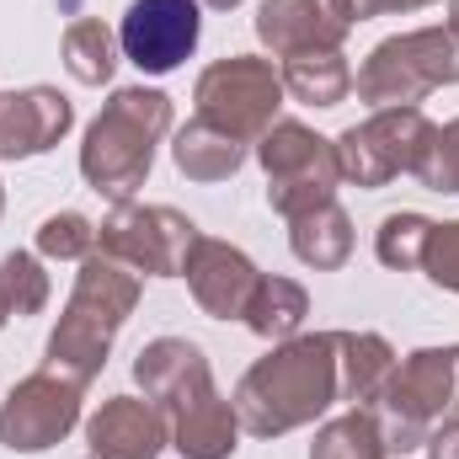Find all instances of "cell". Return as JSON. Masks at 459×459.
<instances>
[{
	"instance_id": "cell-13",
	"label": "cell",
	"mask_w": 459,
	"mask_h": 459,
	"mask_svg": "<svg viewBox=\"0 0 459 459\" xmlns=\"http://www.w3.org/2000/svg\"><path fill=\"white\" fill-rule=\"evenodd\" d=\"M182 278H187L198 310L214 316V321H240L246 305H251V294H256V283H262L256 262H251L240 246L214 240V235H198V240H193Z\"/></svg>"
},
{
	"instance_id": "cell-4",
	"label": "cell",
	"mask_w": 459,
	"mask_h": 459,
	"mask_svg": "<svg viewBox=\"0 0 459 459\" xmlns=\"http://www.w3.org/2000/svg\"><path fill=\"white\" fill-rule=\"evenodd\" d=\"M379 433L390 455H411L428 444L438 422L459 417V342L455 347H417L395 363L374 401Z\"/></svg>"
},
{
	"instance_id": "cell-33",
	"label": "cell",
	"mask_w": 459,
	"mask_h": 459,
	"mask_svg": "<svg viewBox=\"0 0 459 459\" xmlns=\"http://www.w3.org/2000/svg\"><path fill=\"white\" fill-rule=\"evenodd\" d=\"M449 32L459 38V0H449Z\"/></svg>"
},
{
	"instance_id": "cell-18",
	"label": "cell",
	"mask_w": 459,
	"mask_h": 459,
	"mask_svg": "<svg viewBox=\"0 0 459 459\" xmlns=\"http://www.w3.org/2000/svg\"><path fill=\"white\" fill-rule=\"evenodd\" d=\"M332 342H337V401L374 406L385 379L395 374V347L379 332H332Z\"/></svg>"
},
{
	"instance_id": "cell-19",
	"label": "cell",
	"mask_w": 459,
	"mask_h": 459,
	"mask_svg": "<svg viewBox=\"0 0 459 459\" xmlns=\"http://www.w3.org/2000/svg\"><path fill=\"white\" fill-rule=\"evenodd\" d=\"M246 155H251V144H240L235 134L214 128L209 117H193V123L177 128V139H171V160H177V171L193 177V182H230V177L246 166Z\"/></svg>"
},
{
	"instance_id": "cell-12",
	"label": "cell",
	"mask_w": 459,
	"mask_h": 459,
	"mask_svg": "<svg viewBox=\"0 0 459 459\" xmlns=\"http://www.w3.org/2000/svg\"><path fill=\"white\" fill-rule=\"evenodd\" d=\"M352 27H358L352 0H262L256 5V38L278 59L342 48Z\"/></svg>"
},
{
	"instance_id": "cell-31",
	"label": "cell",
	"mask_w": 459,
	"mask_h": 459,
	"mask_svg": "<svg viewBox=\"0 0 459 459\" xmlns=\"http://www.w3.org/2000/svg\"><path fill=\"white\" fill-rule=\"evenodd\" d=\"M422 5H438V0H352L358 22H368V16H395V11H422Z\"/></svg>"
},
{
	"instance_id": "cell-22",
	"label": "cell",
	"mask_w": 459,
	"mask_h": 459,
	"mask_svg": "<svg viewBox=\"0 0 459 459\" xmlns=\"http://www.w3.org/2000/svg\"><path fill=\"white\" fill-rule=\"evenodd\" d=\"M305 316H310V294H305L294 278H262L240 321H246L256 337H267V342H289V337H299Z\"/></svg>"
},
{
	"instance_id": "cell-9",
	"label": "cell",
	"mask_w": 459,
	"mask_h": 459,
	"mask_svg": "<svg viewBox=\"0 0 459 459\" xmlns=\"http://www.w3.org/2000/svg\"><path fill=\"white\" fill-rule=\"evenodd\" d=\"M204 230L187 214L166 209V204H113V214L97 225V246L117 256L123 267H134L139 278H182L187 251Z\"/></svg>"
},
{
	"instance_id": "cell-30",
	"label": "cell",
	"mask_w": 459,
	"mask_h": 459,
	"mask_svg": "<svg viewBox=\"0 0 459 459\" xmlns=\"http://www.w3.org/2000/svg\"><path fill=\"white\" fill-rule=\"evenodd\" d=\"M428 459H459V417H449V422H438L433 433H428Z\"/></svg>"
},
{
	"instance_id": "cell-25",
	"label": "cell",
	"mask_w": 459,
	"mask_h": 459,
	"mask_svg": "<svg viewBox=\"0 0 459 459\" xmlns=\"http://www.w3.org/2000/svg\"><path fill=\"white\" fill-rule=\"evenodd\" d=\"M428 240H433V220L428 214H385L379 230H374V256L390 267V273H411L422 267L428 256Z\"/></svg>"
},
{
	"instance_id": "cell-3",
	"label": "cell",
	"mask_w": 459,
	"mask_h": 459,
	"mask_svg": "<svg viewBox=\"0 0 459 459\" xmlns=\"http://www.w3.org/2000/svg\"><path fill=\"white\" fill-rule=\"evenodd\" d=\"M171 134V97L155 91V86H123L113 91V102L91 117L86 128V144H81V177L113 198L128 204L150 166H155V144Z\"/></svg>"
},
{
	"instance_id": "cell-17",
	"label": "cell",
	"mask_w": 459,
	"mask_h": 459,
	"mask_svg": "<svg viewBox=\"0 0 459 459\" xmlns=\"http://www.w3.org/2000/svg\"><path fill=\"white\" fill-rule=\"evenodd\" d=\"M171 422V449L182 459H230L240 449V417H235V401H225L220 390L198 395L193 406H182Z\"/></svg>"
},
{
	"instance_id": "cell-20",
	"label": "cell",
	"mask_w": 459,
	"mask_h": 459,
	"mask_svg": "<svg viewBox=\"0 0 459 459\" xmlns=\"http://www.w3.org/2000/svg\"><path fill=\"white\" fill-rule=\"evenodd\" d=\"M289 246H294V256L305 267L337 273V267H347V256H352V220H347L337 204H321V209L289 220Z\"/></svg>"
},
{
	"instance_id": "cell-29",
	"label": "cell",
	"mask_w": 459,
	"mask_h": 459,
	"mask_svg": "<svg viewBox=\"0 0 459 459\" xmlns=\"http://www.w3.org/2000/svg\"><path fill=\"white\" fill-rule=\"evenodd\" d=\"M422 273H428L438 289L459 294V220H455V225H433L428 256H422Z\"/></svg>"
},
{
	"instance_id": "cell-24",
	"label": "cell",
	"mask_w": 459,
	"mask_h": 459,
	"mask_svg": "<svg viewBox=\"0 0 459 459\" xmlns=\"http://www.w3.org/2000/svg\"><path fill=\"white\" fill-rule=\"evenodd\" d=\"M385 433H379V417L374 406H352L347 417L326 422L310 444V459H385Z\"/></svg>"
},
{
	"instance_id": "cell-32",
	"label": "cell",
	"mask_w": 459,
	"mask_h": 459,
	"mask_svg": "<svg viewBox=\"0 0 459 459\" xmlns=\"http://www.w3.org/2000/svg\"><path fill=\"white\" fill-rule=\"evenodd\" d=\"M198 5H209V11H235L240 0H198Z\"/></svg>"
},
{
	"instance_id": "cell-5",
	"label": "cell",
	"mask_w": 459,
	"mask_h": 459,
	"mask_svg": "<svg viewBox=\"0 0 459 459\" xmlns=\"http://www.w3.org/2000/svg\"><path fill=\"white\" fill-rule=\"evenodd\" d=\"M358 102L379 108H417L438 86H459V38L449 27H417L401 38H385L363 70L352 75Z\"/></svg>"
},
{
	"instance_id": "cell-28",
	"label": "cell",
	"mask_w": 459,
	"mask_h": 459,
	"mask_svg": "<svg viewBox=\"0 0 459 459\" xmlns=\"http://www.w3.org/2000/svg\"><path fill=\"white\" fill-rule=\"evenodd\" d=\"M411 177L422 187H433V193H459V117L433 128V139H428V150H422Z\"/></svg>"
},
{
	"instance_id": "cell-26",
	"label": "cell",
	"mask_w": 459,
	"mask_h": 459,
	"mask_svg": "<svg viewBox=\"0 0 459 459\" xmlns=\"http://www.w3.org/2000/svg\"><path fill=\"white\" fill-rule=\"evenodd\" d=\"M0 294L11 305V316H38L48 305L54 283H48V273L32 251H11V256H0Z\"/></svg>"
},
{
	"instance_id": "cell-27",
	"label": "cell",
	"mask_w": 459,
	"mask_h": 459,
	"mask_svg": "<svg viewBox=\"0 0 459 459\" xmlns=\"http://www.w3.org/2000/svg\"><path fill=\"white\" fill-rule=\"evenodd\" d=\"M91 251H97V225L75 209L48 214L38 225V256H48V262H86Z\"/></svg>"
},
{
	"instance_id": "cell-15",
	"label": "cell",
	"mask_w": 459,
	"mask_h": 459,
	"mask_svg": "<svg viewBox=\"0 0 459 459\" xmlns=\"http://www.w3.org/2000/svg\"><path fill=\"white\" fill-rule=\"evenodd\" d=\"M86 444L91 459H160V449L171 444V422L155 401L113 395L86 417Z\"/></svg>"
},
{
	"instance_id": "cell-1",
	"label": "cell",
	"mask_w": 459,
	"mask_h": 459,
	"mask_svg": "<svg viewBox=\"0 0 459 459\" xmlns=\"http://www.w3.org/2000/svg\"><path fill=\"white\" fill-rule=\"evenodd\" d=\"M337 406V342L332 332L289 337L267 358H256L235 385V417L251 438H283L310 428Z\"/></svg>"
},
{
	"instance_id": "cell-7",
	"label": "cell",
	"mask_w": 459,
	"mask_h": 459,
	"mask_svg": "<svg viewBox=\"0 0 459 459\" xmlns=\"http://www.w3.org/2000/svg\"><path fill=\"white\" fill-rule=\"evenodd\" d=\"M283 70H273L267 59L256 54H230V59H214L198 86H193V102H198V117H209L214 128L235 134L240 144H256L273 123H278V108H283Z\"/></svg>"
},
{
	"instance_id": "cell-23",
	"label": "cell",
	"mask_w": 459,
	"mask_h": 459,
	"mask_svg": "<svg viewBox=\"0 0 459 459\" xmlns=\"http://www.w3.org/2000/svg\"><path fill=\"white\" fill-rule=\"evenodd\" d=\"M117 32L102 16H81L65 27V70L81 81V86H108L117 70Z\"/></svg>"
},
{
	"instance_id": "cell-6",
	"label": "cell",
	"mask_w": 459,
	"mask_h": 459,
	"mask_svg": "<svg viewBox=\"0 0 459 459\" xmlns=\"http://www.w3.org/2000/svg\"><path fill=\"white\" fill-rule=\"evenodd\" d=\"M256 160L267 171V204L283 214V220H299L321 204H337V144L321 139L316 128L294 123V117H278L262 139H256Z\"/></svg>"
},
{
	"instance_id": "cell-8",
	"label": "cell",
	"mask_w": 459,
	"mask_h": 459,
	"mask_svg": "<svg viewBox=\"0 0 459 459\" xmlns=\"http://www.w3.org/2000/svg\"><path fill=\"white\" fill-rule=\"evenodd\" d=\"M433 139V123L422 108H379L374 117L337 134V171L352 187H390L401 171H417L422 150Z\"/></svg>"
},
{
	"instance_id": "cell-21",
	"label": "cell",
	"mask_w": 459,
	"mask_h": 459,
	"mask_svg": "<svg viewBox=\"0 0 459 459\" xmlns=\"http://www.w3.org/2000/svg\"><path fill=\"white\" fill-rule=\"evenodd\" d=\"M283 91L305 108H337L352 91V65L342 59V48H321V54H299L283 59Z\"/></svg>"
},
{
	"instance_id": "cell-10",
	"label": "cell",
	"mask_w": 459,
	"mask_h": 459,
	"mask_svg": "<svg viewBox=\"0 0 459 459\" xmlns=\"http://www.w3.org/2000/svg\"><path fill=\"white\" fill-rule=\"evenodd\" d=\"M75 422H81V385L38 368L5 395V406H0V444L11 455H43V449L65 444L75 433Z\"/></svg>"
},
{
	"instance_id": "cell-34",
	"label": "cell",
	"mask_w": 459,
	"mask_h": 459,
	"mask_svg": "<svg viewBox=\"0 0 459 459\" xmlns=\"http://www.w3.org/2000/svg\"><path fill=\"white\" fill-rule=\"evenodd\" d=\"M5 321H11V305H5V294H0V332H5Z\"/></svg>"
},
{
	"instance_id": "cell-14",
	"label": "cell",
	"mask_w": 459,
	"mask_h": 459,
	"mask_svg": "<svg viewBox=\"0 0 459 459\" xmlns=\"http://www.w3.org/2000/svg\"><path fill=\"white\" fill-rule=\"evenodd\" d=\"M134 379H139L144 401L160 406V417H177L182 406H193L198 395L214 390V374H209L204 347L187 342V337H155L150 347H139Z\"/></svg>"
},
{
	"instance_id": "cell-2",
	"label": "cell",
	"mask_w": 459,
	"mask_h": 459,
	"mask_svg": "<svg viewBox=\"0 0 459 459\" xmlns=\"http://www.w3.org/2000/svg\"><path fill=\"white\" fill-rule=\"evenodd\" d=\"M139 289H144V278L97 246V251L81 262V273H75L70 305H65V316H59V326H54V337H48L43 368L86 390V385L102 374L108 352H113L117 326L134 316Z\"/></svg>"
},
{
	"instance_id": "cell-16",
	"label": "cell",
	"mask_w": 459,
	"mask_h": 459,
	"mask_svg": "<svg viewBox=\"0 0 459 459\" xmlns=\"http://www.w3.org/2000/svg\"><path fill=\"white\" fill-rule=\"evenodd\" d=\"M75 123V108L54 86L0 91V160H32L48 155Z\"/></svg>"
},
{
	"instance_id": "cell-11",
	"label": "cell",
	"mask_w": 459,
	"mask_h": 459,
	"mask_svg": "<svg viewBox=\"0 0 459 459\" xmlns=\"http://www.w3.org/2000/svg\"><path fill=\"white\" fill-rule=\"evenodd\" d=\"M204 5L198 0H128L117 22V48L128 65L144 75H171L182 59H193L198 32H204Z\"/></svg>"
},
{
	"instance_id": "cell-35",
	"label": "cell",
	"mask_w": 459,
	"mask_h": 459,
	"mask_svg": "<svg viewBox=\"0 0 459 459\" xmlns=\"http://www.w3.org/2000/svg\"><path fill=\"white\" fill-rule=\"evenodd\" d=\"M0 214H5V187H0Z\"/></svg>"
}]
</instances>
